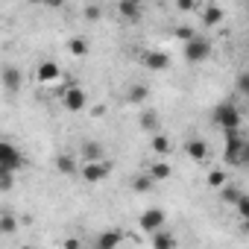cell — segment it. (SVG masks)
<instances>
[{
    "label": "cell",
    "mask_w": 249,
    "mask_h": 249,
    "mask_svg": "<svg viewBox=\"0 0 249 249\" xmlns=\"http://www.w3.org/2000/svg\"><path fill=\"white\" fill-rule=\"evenodd\" d=\"M223 199H226L229 205H234V202L240 199V191H237V188H229V185H223Z\"/></svg>",
    "instance_id": "cell-25"
},
{
    "label": "cell",
    "mask_w": 249,
    "mask_h": 249,
    "mask_svg": "<svg viewBox=\"0 0 249 249\" xmlns=\"http://www.w3.org/2000/svg\"><path fill=\"white\" fill-rule=\"evenodd\" d=\"M15 229H18L15 217H0V231H3V234H12Z\"/></svg>",
    "instance_id": "cell-26"
},
{
    "label": "cell",
    "mask_w": 249,
    "mask_h": 249,
    "mask_svg": "<svg viewBox=\"0 0 249 249\" xmlns=\"http://www.w3.org/2000/svg\"><path fill=\"white\" fill-rule=\"evenodd\" d=\"M132 3H144V0H132Z\"/></svg>",
    "instance_id": "cell-32"
},
{
    "label": "cell",
    "mask_w": 249,
    "mask_h": 249,
    "mask_svg": "<svg viewBox=\"0 0 249 249\" xmlns=\"http://www.w3.org/2000/svg\"><path fill=\"white\" fill-rule=\"evenodd\" d=\"M153 179L150 176H138V179H132V191H138V194H147V191H153Z\"/></svg>",
    "instance_id": "cell-22"
},
{
    "label": "cell",
    "mask_w": 249,
    "mask_h": 249,
    "mask_svg": "<svg viewBox=\"0 0 249 249\" xmlns=\"http://www.w3.org/2000/svg\"><path fill=\"white\" fill-rule=\"evenodd\" d=\"M44 6H50V9H62L65 6V0H41Z\"/></svg>",
    "instance_id": "cell-30"
},
{
    "label": "cell",
    "mask_w": 249,
    "mask_h": 249,
    "mask_svg": "<svg viewBox=\"0 0 249 249\" xmlns=\"http://www.w3.org/2000/svg\"><path fill=\"white\" fill-rule=\"evenodd\" d=\"M153 246H156V249H170V246H173V237H170V234H161V229H156V231H153Z\"/></svg>",
    "instance_id": "cell-21"
},
{
    "label": "cell",
    "mask_w": 249,
    "mask_h": 249,
    "mask_svg": "<svg viewBox=\"0 0 249 249\" xmlns=\"http://www.w3.org/2000/svg\"><path fill=\"white\" fill-rule=\"evenodd\" d=\"M21 164H24L21 150H18L15 144H9V141H0V167H6V170L18 173V170H21Z\"/></svg>",
    "instance_id": "cell-5"
},
{
    "label": "cell",
    "mask_w": 249,
    "mask_h": 249,
    "mask_svg": "<svg viewBox=\"0 0 249 249\" xmlns=\"http://www.w3.org/2000/svg\"><path fill=\"white\" fill-rule=\"evenodd\" d=\"M208 56H211V41H208V38L191 36V38L185 41V59H188L191 65H199V62H205Z\"/></svg>",
    "instance_id": "cell-2"
},
{
    "label": "cell",
    "mask_w": 249,
    "mask_h": 249,
    "mask_svg": "<svg viewBox=\"0 0 249 249\" xmlns=\"http://www.w3.org/2000/svg\"><path fill=\"white\" fill-rule=\"evenodd\" d=\"M85 18H88V21H97V18H100V9H97V6H88V9H85Z\"/></svg>",
    "instance_id": "cell-28"
},
{
    "label": "cell",
    "mask_w": 249,
    "mask_h": 249,
    "mask_svg": "<svg viewBox=\"0 0 249 249\" xmlns=\"http://www.w3.org/2000/svg\"><path fill=\"white\" fill-rule=\"evenodd\" d=\"M138 226H141L144 231H150V234H153L156 229H161V226H164V211H161V208H147V211L138 217Z\"/></svg>",
    "instance_id": "cell-8"
},
{
    "label": "cell",
    "mask_w": 249,
    "mask_h": 249,
    "mask_svg": "<svg viewBox=\"0 0 249 249\" xmlns=\"http://www.w3.org/2000/svg\"><path fill=\"white\" fill-rule=\"evenodd\" d=\"M36 79H38V85H53V82L62 79V68L56 62H41L38 71H36Z\"/></svg>",
    "instance_id": "cell-7"
},
{
    "label": "cell",
    "mask_w": 249,
    "mask_h": 249,
    "mask_svg": "<svg viewBox=\"0 0 249 249\" xmlns=\"http://www.w3.org/2000/svg\"><path fill=\"white\" fill-rule=\"evenodd\" d=\"M159 114H156V108H144L141 111V126L147 129V132H159Z\"/></svg>",
    "instance_id": "cell-13"
},
{
    "label": "cell",
    "mask_w": 249,
    "mask_h": 249,
    "mask_svg": "<svg viewBox=\"0 0 249 249\" xmlns=\"http://www.w3.org/2000/svg\"><path fill=\"white\" fill-rule=\"evenodd\" d=\"M185 153H188V159H194V161H205L211 150H208V144H205L202 138H194V141H188Z\"/></svg>",
    "instance_id": "cell-11"
},
{
    "label": "cell",
    "mask_w": 249,
    "mask_h": 249,
    "mask_svg": "<svg viewBox=\"0 0 249 249\" xmlns=\"http://www.w3.org/2000/svg\"><path fill=\"white\" fill-rule=\"evenodd\" d=\"M229 135V144H226V161L229 164H243L246 161V144L237 132H226Z\"/></svg>",
    "instance_id": "cell-6"
},
{
    "label": "cell",
    "mask_w": 249,
    "mask_h": 249,
    "mask_svg": "<svg viewBox=\"0 0 249 249\" xmlns=\"http://www.w3.org/2000/svg\"><path fill=\"white\" fill-rule=\"evenodd\" d=\"M147 94H150V91H147L144 85H138V88H132V91H129V103H132V106H141V103L147 100Z\"/></svg>",
    "instance_id": "cell-23"
},
{
    "label": "cell",
    "mask_w": 249,
    "mask_h": 249,
    "mask_svg": "<svg viewBox=\"0 0 249 249\" xmlns=\"http://www.w3.org/2000/svg\"><path fill=\"white\" fill-rule=\"evenodd\" d=\"M103 156H106L103 144H97V141H85L82 144V161H100Z\"/></svg>",
    "instance_id": "cell-12"
},
{
    "label": "cell",
    "mask_w": 249,
    "mask_h": 249,
    "mask_svg": "<svg viewBox=\"0 0 249 249\" xmlns=\"http://www.w3.org/2000/svg\"><path fill=\"white\" fill-rule=\"evenodd\" d=\"M214 123L223 132H240V108L231 103H220L214 108Z\"/></svg>",
    "instance_id": "cell-1"
},
{
    "label": "cell",
    "mask_w": 249,
    "mask_h": 249,
    "mask_svg": "<svg viewBox=\"0 0 249 249\" xmlns=\"http://www.w3.org/2000/svg\"><path fill=\"white\" fill-rule=\"evenodd\" d=\"M108 173H111V161H106V159H100V161H82V170H79V176L85 182H91V185L103 182Z\"/></svg>",
    "instance_id": "cell-3"
},
{
    "label": "cell",
    "mask_w": 249,
    "mask_h": 249,
    "mask_svg": "<svg viewBox=\"0 0 249 249\" xmlns=\"http://www.w3.org/2000/svg\"><path fill=\"white\" fill-rule=\"evenodd\" d=\"M68 50H71L76 59H82V56H88V41H85L82 36H73V38L68 41Z\"/></svg>",
    "instance_id": "cell-17"
},
{
    "label": "cell",
    "mask_w": 249,
    "mask_h": 249,
    "mask_svg": "<svg viewBox=\"0 0 249 249\" xmlns=\"http://www.w3.org/2000/svg\"><path fill=\"white\" fill-rule=\"evenodd\" d=\"M170 173H173V170H170L167 161H156V164L150 167V179H153V182H164V179H170Z\"/></svg>",
    "instance_id": "cell-16"
},
{
    "label": "cell",
    "mask_w": 249,
    "mask_h": 249,
    "mask_svg": "<svg viewBox=\"0 0 249 249\" xmlns=\"http://www.w3.org/2000/svg\"><path fill=\"white\" fill-rule=\"evenodd\" d=\"M237 91H240V94H246V91H249V79H246V73L237 79Z\"/></svg>",
    "instance_id": "cell-29"
},
{
    "label": "cell",
    "mask_w": 249,
    "mask_h": 249,
    "mask_svg": "<svg viewBox=\"0 0 249 249\" xmlns=\"http://www.w3.org/2000/svg\"><path fill=\"white\" fill-rule=\"evenodd\" d=\"M117 12H120L123 21H132V24L141 21V3H132V0H120V3H117Z\"/></svg>",
    "instance_id": "cell-10"
},
{
    "label": "cell",
    "mask_w": 249,
    "mask_h": 249,
    "mask_svg": "<svg viewBox=\"0 0 249 249\" xmlns=\"http://www.w3.org/2000/svg\"><path fill=\"white\" fill-rule=\"evenodd\" d=\"M202 24H205V27L223 24V9H220V6H205V9H202Z\"/></svg>",
    "instance_id": "cell-14"
},
{
    "label": "cell",
    "mask_w": 249,
    "mask_h": 249,
    "mask_svg": "<svg viewBox=\"0 0 249 249\" xmlns=\"http://www.w3.org/2000/svg\"><path fill=\"white\" fill-rule=\"evenodd\" d=\"M56 170H59V173H65V176H71V173L76 170V164H73V159H71V156H59V159H56Z\"/></svg>",
    "instance_id": "cell-20"
},
{
    "label": "cell",
    "mask_w": 249,
    "mask_h": 249,
    "mask_svg": "<svg viewBox=\"0 0 249 249\" xmlns=\"http://www.w3.org/2000/svg\"><path fill=\"white\" fill-rule=\"evenodd\" d=\"M167 62H170L167 53H147V56H144V65H147L150 71H164Z\"/></svg>",
    "instance_id": "cell-15"
},
{
    "label": "cell",
    "mask_w": 249,
    "mask_h": 249,
    "mask_svg": "<svg viewBox=\"0 0 249 249\" xmlns=\"http://www.w3.org/2000/svg\"><path fill=\"white\" fill-rule=\"evenodd\" d=\"M120 243V234H114V231H103L100 237H97V246L100 249H111V246H117Z\"/></svg>",
    "instance_id": "cell-19"
},
{
    "label": "cell",
    "mask_w": 249,
    "mask_h": 249,
    "mask_svg": "<svg viewBox=\"0 0 249 249\" xmlns=\"http://www.w3.org/2000/svg\"><path fill=\"white\" fill-rule=\"evenodd\" d=\"M176 6H179L182 12H188V9H194V0H176Z\"/></svg>",
    "instance_id": "cell-31"
},
{
    "label": "cell",
    "mask_w": 249,
    "mask_h": 249,
    "mask_svg": "<svg viewBox=\"0 0 249 249\" xmlns=\"http://www.w3.org/2000/svg\"><path fill=\"white\" fill-rule=\"evenodd\" d=\"M0 82H3V88H6L9 94H18V91H21V85H24V76H21V71H18V68L6 65V68H3V73H0Z\"/></svg>",
    "instance_id": "cell-9"
},
{
    "label": "cell",
    "mask_w": 249,
    "mask_h": 249,
    "mask_svg": "<svg viewBox=\"0 0 249 249\" xmlns=\"http://www.w3.org/2000/svg\"><path fill=\"white\" fill-rule=\"evenodd\" d=\"M191 36H196V33L191 30V27H176V38H182V41H188Z\"/></svg>",
    "instance_id": "cell-27"
},
{
    "label": "cell",
    "mask_w": 249,
    "mask_h": 249,
    "mask_svg": "<svg viewBox=\"0 0 249 249\" xmlns=\"http://www.w3.org/2000/svg\"><path fill=\"white\" fill-rule=\"evenodd\" d=\"M153 150H156V156H167L170 153V141L161 132H153Z\"/></svg>",
    "instance_id": "cell-18"
},
{
    "label": "cell",
    "mask_w": 249,
    "mask_h": 249,
    "mask_svg": "<svg viewBox=\"0 0 249 249\" xmlns=\"http://www.w3.org/2000/svg\"><path fill=\"white\" fill-rule=\"evenodd\" d=\"M62 106L68 108V111H85V106H88V94L79 88V85H68L65 91H62Z\"/></svg>",
    "instance_id": "cell-4"
},
{
    "label": "cell",
    "mask_w": 249,
    "mask_h": 249,
    "mask_svg": "<svg viewBox=\"0 0 249 249\" xmlns=\"http://www.w3.org/2000/svg\"><path fill=\"white\" fill-rule=\"evenodd\" d=\"M208 185H211V188H223V185H226V173H223V170H211V173H208Z\"/></svg>",
    "instance_id": "cell-24"
}]
</instances>
